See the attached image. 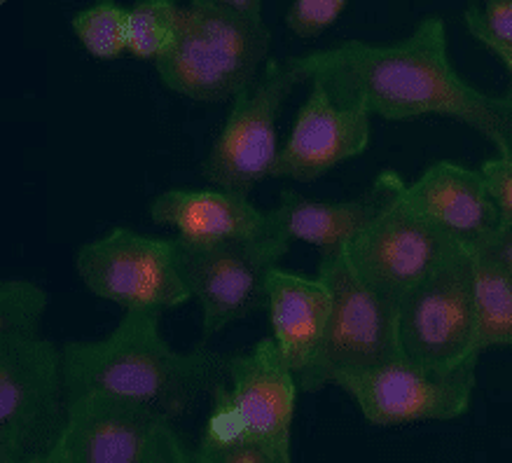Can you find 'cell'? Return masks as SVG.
Segmentation results:
<instances>
[{
  "instance_id": "6da1fadb",
  "label": "cell",
  "mask_w": 512,
  "mask_h": 463,
  "mask_svg": "<svg viewBox=\"0 0 512 463\" xmlns=\"http://www.w3.org/2000/svg\"><path fill=\"white\" fill-rule=\"evenodd\" d=\"M300 85L318 82L339 103L363 108L391 122L438 115L466 124L512 155V101L475 87L449 59L447 26L440 17L421 19L396 43H347L286 59Z\"/></svg>"
},
{
  "instance_id": "7a4b0ae2",
  "label": "cell",
  "mask_w": 512,
  "mask_h": 463,
  "mask_svg": "<svg viewBox=\"0 0 512 463\" xmlns=\"http://www.w3.org/2000/svg\"><path fill=\"white\" fill-rule=\"evenodd\" d=\"M61 358L66 400L115 393L174 419L223 382L230 354L204 344L176 351L162 335V312H124L103 340L66 342Z\"/></svg>"
},
{
  "instance_id": "3957f363",
  "label": "cell",
  "mask_w": 512,
  "mask_h": 463,
  "mask_svg": "<svg viewBox=\"0 0 512 463\" xmlns=\"http://www.w3.org/2000/svg\"><path fill=\"white\" fill-rule=\"evenodd\" d=\"M272 33L225 10L223 0H192L178 10L176 40L155 61L166 89L204 103L230 101L269 64Z\"/></svg>"
},
{
  "instance_id": "277c9868",
  "label": "cell",
  "mask_w": 512,
  "mask_h": 463,
  "mask_svg": "<svg viewBox=\"0 0 512 463\" xmlns=\"http://www.w3.org/2000/svg\"><path fill=\"white\" fill-rule=\"evenodd\" d=\"M400 358L431 375L477 372L473 251L456 246L398 304Z\"/></svg>"
},
{
  "instance_id": "5b68a950",
  "label": "cell",
  "mask_w": 512,
  "mask_h": 463,
  "mask_svg": "<svg viewBox=\"0 0 512 463\" xmlns=\"http://www.w3.org/2000/svg\"><path fill=\"white\" fill-rule=\"evenodd\" d=\"M66 424L61 349L43 337L0 340V463L50 454Z\"/></svg>"
},
{
  "instance_id": "8992f818",
  "label": "cell",
  "mask_w": 512,
  "mask_h": 463,
  "mask_svg": "<svg viewBox=\"0 0 512 463\" xmlns=\"http://www.w3.org/2000/svg\"><path fill=\"white\" fill-rule=\"evenodd\" d=\"M318 276L328 283L332 307L321 354L314 368L297 382L300 391L307 393L321 391L342 372L400 358L398 304L358 281L339 253L321 255Z\"/></svg>"
},
{
  "instance_id": "52a82bcc",
  "label": "cell",
  "mask_w": 512,
  "mask_h": 463,
  "mask_svg": "<svg viewBox=\"0 0 512 463\" xmlns=\"http://www.w3.org/2000/svg\"><path fill=\"white\" fill-rule=\"evenodd\" d=\"M456 248L405 199V181L375 218L339 251L344 265L358 281L382 295L400 300L428 279Z\"/></svg>"
},
{
  "instance_id": "ba28073f",
  "label": "cell",
  "mask_w": 512,
  "mask_h": 463,
  "mask_svg": "<svg viewBox=\"0 0 512 463\" xmlns=\"http://www.w3.org/2000/svg\"><path fill=\"white\" fill-rule=\"evenodd\" d=\"M75 267L89 293L124 312H166L192 300L178 267L174 239L115 227L80 246Z\"/></svg>"
},
{
  "instance_id": "9c48e42d",
  "label": "cell",
  "mask_w": 512,
  "mask_h": 463,
  "mask_svg": "<svg viewBox=\"0 0 512 463\" xmlns=\"http://www.w3.org/2000/svg\"><path fill=\"white\" fill-rule=\"evenodd\" d=\"M178 267L202 307V337L267 309V279L290 251L288 239L190 244L174 237Z\"/></svg>"
},
{
  "instance_id": "30bf717a",
  "label": "cell",
  "mask_w": 512,
  "mask_h": 463,
  "mask_svg": "<svg viewBox=\"0 0 512 463\" xmlns=\"http://www.w3.org/2000/svg\"><path fill=\"white\" fill-rule=\"evenodd\" d=\"M300 85L286 61L269 59L260 78L232 99L223 129L202 164V176L216 190L248 197L272 176L279 141L276 122L290 92Z\"/></svg>"
},
{
  "instance_id": "8fae6325",
  "label": "cell",
  "mask_w": 512,
  "mask_h": 463,
  "mask_svg": "<svg viewBox=\"0 0 512 463\" xmlns=\"http://www.w3.org/2000/svg\"><path fill=\"white\" fill-rule=\"evenodd\" d=\"M332 384L354 398L368 424L393 428L463 417L473 403L477 372L431 375L398 358L342 372Z\"/></svg>"
},
{
  "instance_id": "7c38bea8",
  "label": "cell",
  "mask_w": 512,
  "mask_h": 463,
  "mask_svg": "<svg viewBox=\"0 0 512 463\" xmlns=\"http://www.w3.org/2000/svg\"><path fill=\"white\" fill-rule=\"evenodd\" d=\"M372 117L363 108L339 103L318 82H309V94L297 110L293 129L281 145L272 178L314 183L368 150Z\"/></svg>"
},
{
  "instance_id": "4fadbf2b",
  "label": "cell",
  "mask_w": 512,
  "mask_h": 463,
  "mask_svg": "<svg viewBox=\"0 0 512 463\" xmlns=\"http://www.w3.org/2000/svg\"><path fill=\"white\" fill-rule=\"evenodd\" d=\"M155 407L115 393L66 400V424L52 456L64 463H145L159 421Z\"/></svg>"
},
{
  "instance_id": "5bb4252c",
  "label": "cell",
  "mask_w": 512,
  "mask_h": 463,
  "mask_svg": "<svg viewBox=\"0 0 512 463\" xmlns=\"http://www.w3.org/2000/svg\"><path fill=\"white\" fill-rule=\"evenodd\" d=\"M227 389L244 435L293 463V421L300 386L272 337L227 358Z\"/></svg>"
},
{
  "instance_id": "9a60e30c",
  "label": "cell",
  "mask_w": 512,
  "mask_h": 463,
  "mask_svg": "<svg viewBox=\"0 0 512 463\" xmlns=\"http://www.w3.org/2000/svg\"><path fill=\"white\" fill-rule=\"evenodd\" d=\"M405 199L456 246L480 251L501 227L480 169L440 160L414 183H405Z\"/></svg>"
},
{
  "instance_id": "2e32d148",
  "label": "cell",
  "mask_w": 512,
  "mask_h": 463,
  "mask_svg": "<svg viewBox=\"0 0 512 463\" xmlns=\"http://www.w3.org/2000/svg\"><path fill=\"white\" fill-rule=\"evenodd\" d=\"M150 218L157 225L174 227L176 237L190 244L286 239L272 213L258 209L251 197L216 188L166 190L152 199Z\"/></svg>"
},
{
  "instance_id": "e0dca14e",
  "label": "cell",
  "mask_w": 512,
  "mask_h": 463,
  "mask_svg": "<svg viewBox=\"0 0 512 463\" xmlns=\"http://www.w3.org/2000/svg\"><path fill=\"white\" fill-rule=\"evenodd\" d=\"M400 181L396 171H384L363 195L351 199H314L283 190L269 213L288 241L316 246L321 255L339 253L389 202Z\"/></svg>"
},
{
  "instance_id": "ac0fdd59",
  "label": "cell",
  "mask_w": 512,
  "mask_h": 463,
  "mask_svg": "<svg viewBox=\"0 0 512 463\" xmlns=\"http://www.w3.org/2000/svg\"><path fill=\"white\" fill-rule=\"evenodd\" d=\"M332 295L321 276L272 269L267 279V314L272 340L297 382L314 368L330 321Z\"/></svg>"
},
{
  "instance_id": "d6986e66",
  "label": "cell",
  "mask_w": 512,
  "mask_h": 463,
  "mask_svg": "<svg viewBox=\"0 0 512 463\" xmlns=\"http://www.w3.org/2000/svg\"><path fill=\"white\" fill-rule=\"evenodd\" d=\"M477 349L512 347V276L473 253Z\"/></svg>"
},
{
  "instance_id": "ffe728a7",
  "label": "cell",
  "mask_w": 512,
  "mask_h": 463,
  "mask_svg": "<svg viewBox=\"0 0 512 463\" xmlns=\"http://www.w3.org/2000/svg\"><path fill=\"white\" fill-rule=\"evenodd\" d=\"M73 33L94 59L113 61L129 54V8L101 0L73 17Z\"/></svg>"
},
{
  "instance_id": "44dd1931",
  "label": "cell",
  "mask_w": 512,
  "mask_h": 463,
  "mask_svg": "<svg viewBox=\"0 0 512 463\" xmlns=\"http://www.w3.org/2000/svg\"><path fill=\"white\" fill-rule=\"evenodd\" d=\"M176 0H136L129 5V54L141 61L162 59L176 40Z\"/></svg>"
},
{
  "instance_id": "7402d4cb",
  "label": "cell",
  "mask_w": 512,
  "mask_h": 463,
  "mask_svg": "<svg viewBox=\"0 0 512 463\" xmlns=\"http://www.w3.org/2000/svg\"><path fill=\"white\" fill-rule=\"evenodd\" d=\"M50 297L36 283L26 279H5L0 283V340L3 337H40V321Z\"/></svg>"
},
{
  "instance_id": "603a6c76",
  "label": "cell",
  "mask_w": 512,
  "mask_h": 463,
  "mask_svg": "<svg viewBox=\"0 0 512 463\" xmlns=\"http://www.w3.org/2000/svg\"><path fill=\"white\" fill-rule=\"evenodd\" d=\"M466 29L482 47H512V0H489L466 10Z\"/></svg>"
},
{
  "instance_id": "cb8c5ba5",
  "label": "cell",
  "mask_w": 512,
  "mask_h": 463,
  "mask_svg": "<svg viewBox=\"0 0 512 463\" xmlns=\"http://www.w3.org/2000/svg\"><path fill=\"white\" fill-rule=\"evenodd\" d=\"M349 8L347 0H295L286 10V26L297 38H316Z\"/></svg>"
},
{
  "instance_id": "d4e9b609",
  "label": "cell",
  "mask_w": 512,
  "mask_h": 463,
  "mask_svg": "<svg viewBox=\"0 0 512 463\" xmlns=\"http://www.w3.org/2000/svg\"><path fill=\"white\" fill-rule=\"evenodd\" d=\"M197 463H288L253 440H213L202 435L195 449Z\"/></svg>"
},
{
  "instance_id": "484cf974",
  "label": "cell",
  "mask_w": 512,
  "mask_h": 463,
  "mask_svg": "<svg viewBox=\"0 0 512 463\" xmlns=\"http://www.w3.org/2000/svg\"><path fill=\"white\" fill-rule=\"evenodd\" d=\"M480 174L487 183L501 225H512V155H496L482 162Z\"/></svg>"
},
{
  "instance_id": "4316f807",
  "label": "cell",
  "mask_w": 512,
  "mask_h": 463,
  "mask_svg": "<svg viewBox=\"0 0 512 463\" xmlns=\"http://www.w3.org/2000/svg\"><path fill=\"white\" fill-rule=\"evenodd\" d=\"M145 463H197L195 449L185 445V440L176 431L174 419L164 417L159 421Z\"/></svg>"
},
{
  "instance_id": "83f0119b",
  "label": "cell",
  "mask_w": 512,
  "mask_h": 463,
  "mask_svg": "<svg viewBox=\"0 0 512 463\" xmlns=\"http://www.w3.org/2000/svg\"><path fill=\"white\" fill-rule=\"evenodd\" d=\"M484 255V258L494 262L503 269L505 274L512 276V225H501L498 232L491 237L487 244H484L480 251H475Z\"/></svg>"
},
{
  "instance_id": "f1b7e54d",
  "label": "cell",
  "mask_w": 512,
  "mask_h": 463,
  "mask_svg": "<svg viewBox=\"0 0 512 463\" xmlns=\"http://www.w3.org/2000/svg\"><path fill=\"white\" fill-rule=\"evenodd\" d=\"M487 50L494 54V57L501 61L505 68H508V73H510V89H508V92H505V96H508V99L512 101V50H510V47H501V45H491V47H487Z\"/></svg>"
},
{
  "instance_id": "f546056e",
  "label": "cell",
  "mask_w": 512,
  "mask_h": 463,
  "mask_svg": "<svg viewBox=\"0 0 512 463\" xmlns=\"http://www.w3.org/2000/svg\"><path fill=\"white\" fill-rule=\"evenodd\" d=\"M10 463H64V461H59L57 456H52V454H45V456H36V459H26V461H10Z\"/></svg>"
},
{
  "instance_id": "4dcf8cb0",
  "label": "cell",
  "mask_w": 512,
  "mask_h": 463,
  "mask_svg": "<svg viewBox=\"0 0 512 463\" xmlns=\"http://www.w3.org/2000/svg\"><path fill=\"white\" fill-rule=\"evenodd\" d=\"M501 47H503V45H501ZM510 50H512V47H510Z\"/></svg>"
}]
</instances>
